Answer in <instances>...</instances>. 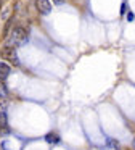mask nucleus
I'll list each match as a JSON object with an SVG mask.
<instances>
[{
  "label": "nucleus",
  "mask_w": 135,
  "mask_h": 150,
  "mask_svg": "<svg viewBox=\"0 0 135 150\" xmlns=\"http://www.w3.org/2000/svg\"><path fill=\"white\" fill-rule=\"evenodd\" d=\"M10 44L8 45H22V44L27 42V33H26L22 28H15V29L11 31V34H10Z\"/></svg>",
  "instance_id": "nucleus-1"
},
{
  "label": "nucleus",
  "mask_w": 135,
  "mask_h": 150,
  "mask_svg": "<svg viewBox=\"0 0 135 150\" xmlns=\"http://www.w3.org/2000/svg\"><path fill=\"white\" fill-rule=\"evenodd\" d=\"M0 57L6 62H10L13 66H19V58H18V53H16L15 47L13 45H5L2 50H0Z\"/></svg>",
  "instance_id": "nucleus-2"
},
{
  "label": "nucleus",
  "mask_w": 135,
  "mask_h": 150,
  "mask_svg": "<svg viewBox=\"0 0 135 150\" xmlns=\"http://www.w3.org/2000/svg\"><path fill=\"white\" fill-rule=\"evenodd\" d=\"M35 5H37V10L42 15H48L51 11V5L48 0H35Z\"/></svg>",
  "instance_id": "nucleus-3"
},
{
  "label": "nucleus",
  "mask_w": 135,
  "mask_h": 150,
  "mask_svg": "<svg viewBox=\"0 0 135 150\" xmlns=\"http://www.w3.org/2000/svg\"><path fill=\"white\" fill-rule=\"evenodd\" d=\"M10 74V66L6 63H0V81L6 79V76Z\"/></svg>",
  "instance_id": "nucleus-4"
},
{
  "label": "nucleus",
  "mask_w": 135,
  "mask_h": 150,
  "mask_svg": "<svg viewBox=\"0 0 135 150\" xmlns=\"http://www.w3.org/2000/svg\"><path fill=\"white\" fill-rule=\"evenodd\" d=\"M45 140H47L48 144H56L58 140H60V137H58L56 134H47V137H45Z\"/></svg>",
  "instance_id": "nucleus-5"
},
{
  "label": "nucleus",
  "mask_w": 135,
  "mask_h": 150,
  "mask_svg": "<svg viewBox=\"0 0 135 150\" xmlns=\"http://www.w3.org/2000/svg\"><path fill=\"white\" fill-rule=\"evenodd\" d=\"M6 127V116H5V111H0V129Z\"/></svg>",
  "instance_id": "nucleus-6"
},
{
  "label": "nucleus",
  "mask_w": 135,
  "mask_h": 150,
  "mask_svg": "<svg viewBox=\"0 0 135 150\" xmlns=\"http://www.w3.org/2000/svg\"><path fill=\"white\" fill-rule=\"evenodd\" d=\"M8 97V91H6V87L0 82V98H6Z\"/></svg>",
  "instance_id": "nucleus-7"
},
{
  "label": "nucleus",
  "mask_w": 135,
  "mask_h": 150,
  "mask_svg": "<svg viewBox=\"0 0 135 150\" xmlns=\"http://www.w3.org/2000/svg\"><path fill=\"white\" fill-rule=\"evenodd\" d=\"M6 108H8V102H6V98H0V111H5Z\"/></svg>",
  "instance_id": "nucleus-8"
},
{
  "label": "nucleus",
  "mask_w": 135,
  "mask_h": 150,
  "mask_svg": "<svg viewBox=\"0 0 135 150\" xmlns=\"http://www.w3.org/2000/svg\"><path fill=\"white\" fill-rule=\"evenodd\" d=\"M53 2H55L56 5H61V4H63V0H53Z\"/></svg>",
  "instance_id": "nucleus-9"
},
{
  "label": "nucleus",
  "mask_w": 135,
  "mask_h": 150,
  "mask_svg": "<svg viewBox=\"0 0 135 150\" xmlns=\"http://www.w3.org/2000/svg\"><path fill=\"white\" fill-rule=\"evenodd\" d=\"M132 145H134V150H135V139H134V142H132Z\"/></svg>",
  "instance_id": "nucleus-10"
}]
</instances>
